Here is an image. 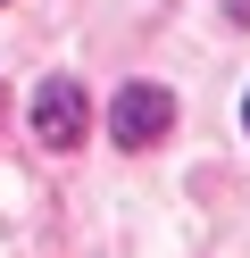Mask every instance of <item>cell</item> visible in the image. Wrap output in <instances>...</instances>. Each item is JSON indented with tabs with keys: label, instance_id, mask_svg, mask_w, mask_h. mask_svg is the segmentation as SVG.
Returning a JSON list of instances; mask_svg holds the SVG:
<instances>
[{
	"label": "cell",
	"instance_id": "6da1fadb",
	"mask_svg": "<svg viewBox=\"0 0 250 258\" xmlns=\"http://www.w3.org/2000/svg\"><path fill=\"white\" fill-rule=\"evenodd\" d=\"M33 134H42L50 150H75L83 142V84L75 75H50V84L33 92Z\"/></svg>",
	"mask_w": 250,
	"mask_h": 258
},
{
	"label": "cell",
	"instance_id": "7a4b0ae2",
	"mask_svg": "<svg viewBox=\"0 0 250 258\" xmlns=\"http://www.w3.org/2000/svg\"><path fill=\"white\" fill-rule=\"evenodd\" d=\"M109 125H117V142H125V150H150V142L175 125V100H167L159 84H125V92H117V117H109Z\"/></svg>",
	"mask_w": 250,
	"mask_h": 258
},
{
	"label": "cell",
	"instance_id": "3957f363",
	"mask_svg": "<svg viewBox=\"0 0 250 258\" xmlns=\"http://www.w3.org/2000/svg\"><path fill=\"white\" fill-rule=\"evenodd\" d=\"M242 125H250V100H242Z\"/></svg>",
	"mask_w": 250,
	"mask_h": 258
}]
</instances>
